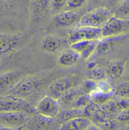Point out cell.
<instances>
[{
	"label": "cell",
	"mask_w": 129,
	"mask_h": 130,
	"mask_svg": "<svg viewBox=\"0 0 129 130\" xmlns=\"http://www.w3.org/2000/svg\"><path fill=\"white\" fill-rule=\"evenodd\" d=\"M113 15L114 13L107 8H97L82 15L78 25L79 27L102 28L108 20Z\"/></svg>",
	"instance_id": "6da1fadb"
},
{
	"label": "cell",
	"mask_w": 129,
	"mask_h": 130,
	"mask_svg": "<svg viewBox=\"0 0 129 130\" xmlns=\"http://www.w3.org/2000/svg\"><path fill=\"white\" fill-rule=\"evenodd\" d=\"M42 84V80L36 76L29 75L23 76L6 94L23 98L29 97L40 89Z\"/></svg>",
	"instance_id": "7a4b0ae2"
},
{
	"label": "cell",
	"mask_w": 129,
	"mask_h": 130,
	"mask_svg": "<svg viewBox=\"0 0 129 130\" xmlns=\"http://www.w3.org/2000/svg\"><path fill=\"white\" fill-rule=\"evenodd\" d=\"M0 111H21L26 113H32L36 111V109L35 110L23 98L8 95L1 97Z\"/></svg>",
	"instance_id": "3957f363"
},
{
	"label": "cell",
	"mask_w": 129,
	"mask_h": 130,
	"mask_svg": "<svg viewBox=\"0 0 129 130\" xmlns=\"http://www.w3.org/2000/svg\"><path fill=\"white\" fill-rule=\"evenodd\" d=\"M129 32V19L112 16L102 27V37L127 35Z\"/></svg>",
	"instance_id": "277c9868"
},
{
	"label": "cell",
	"mask_w": 129,
	"mask_h": 130,
	"mask_svg": "<svg viewBox=\"0 0 129 130\" xmlns=\"http://www.w3.org/2000/svg\"><path fill=\"white\" fill-rule=\"evenodd\" d=\"M101 38L102 28L79 26L69 32L67 40L71 45L82 40H98Z\"/></svg>",
	"instance_id": "5b68a950"
},
{
	"label": "cell",
	"mask_w": 129,
	"mask_h": 130,
	"mask_svg": "<svg viewBox=\"0 0 129 130\" xmlns=\"http://www.w3.org/2000/svg\"><path fill=\"white\" fill-rule=\"evenodd\" d=\"M35 109L39 115L51 119L57 117L61 112L58 99L49 95H45L40 100Z\"/></svg>",
	"instance_id": "8992f818"
},
{
	"label": "cell",
	"mask_w": 129,
	"mask_h": 130,
	"mask_svg": "<svg viewBox=\"0 0 129 130\" xmlns=\"http://www.w3.org/2000/svg\"><path fill=\"white\" fill-rule=\"evenodd\" d=\"M26 113L21 111H0V123L2 129H20L26 123Z\"/></svg>",
	"instance_id": "52a82bcc"
},
{
	"label": "cell",
	"mask_w": 129,
	"mask_h": 130,
	"mask_svg": "<svg viewBox=\"0 0 129 130\" xmlns=\"http://www.w3.org/2000/svg\"><path fill=\"white\" fill-rule=\"evenodd\" d=\"M75 86H76V81L74 77L65 76L52 81L48 87V92L49 95L60 99L65 92Z\"/></svg>",
	"instance_id": "ba28073f"
},
{
	"label": "cell",
	"mask_w": 129,
	"mask_h": 130,
	"mask_svg": "<svg viewBox=\"0 0 129 130\" xmlns=\"http://www.w3.org/2000/svg\"><path fill=\"white\" fill-rule=\"evenodd\" d=\"M21 33H1L0 48L1 57L3 58L14 52L19 45L21 39Z\"/></svg>",
	"instance_id": "9c48e42d"
},
{
	"label": "cell",
	"mask_w": 129,
	"mask_h": 130,
	"mask_svg": "<svg viewBox=\"0 0 129 130\" xmlns=\"http://www.w3.org/2000/svg\"><path fill=\"white\" fill-rule=\"evenodd\" d=\"M23 77V73L18 70L7 71L1 73L0 76V90L1 93L6 94Z\"/></svg>",
	"instance_id": "30bf717a"
},
{
	"label": "cell",
	"mask_w": 129,
	"mask_h": 130,
	"mask_svg": "<svg viewBox=\"0 0 129 130\" xmlns=\"http://www.w3.org/2000/svg\"><path fill=\"white\" fill-rule=\"evenodd\" d=\"M98 40H82L71 44L69 46L76 50L84 60H88L97 49Z\"/></svg>",
	"instance_id": "8fae6325"
},
{
	"label": "cell",
	"mask_w": 129,
	"mask_h": 130,
	"mask_svg": "<svg viewBox=\"0 0 129 130\" xmlns=\"http://www.w3.org/2000/svg\"><path fill=\"white\" fill-rule=\"evenodd\" d=\"M66 45H70L68 40L54 35H48L44 37L42 42L43 50L49 53H54L63 49Z\"/></svg>",
	"instance_id": "7c38bea8"
},
{
	"label": "cell",
	"mask_w": 129,
	"mask_h": 130,
	"mask_svg": "<svg viewBox=\"0 0 129 130\" xmlns=\"http://www.w3.org/2000/svg\"><path fill=\"white\" fill-rule=\"evenodd\" d=\"M80 14L72 10H64L58 14H54V23L59 27H69L73 25L76 21H79Z\"/></svg>",
	"instance_id": "4fadbf2b"
},
{
	"label": "cell",
	"mask_w": 129,
	"mask_h": 130,
	"mask_svg": "<svg viewBox=\"0 0 129 130\" xmlns=\"http://www.w3.org/2000/svg\"><path fill=\"white\" fill-rule=\"evenodd\" d=\"M126 37V35L113 36V37H102L99 39L97 44L96 53L97 55H105L109 54L114 46L117 45V43L123 40Z\"/></svg>",
	"instance_id": "5bb4252c"
},
{
	"label": "cell",
	"mask_w": 129,
	"mask_h": 130,
	"mask_svg": "<svg viewBox=\"0 0 129 130\" xmlns=\"http://www.w3.org/2000/svg\"><path fill=\"white\" fill-rule=\"evenodd\" d=\"M80 58V55L69 46L61 51L58 58V64L64 67H69L76 64Z\"/></svg>",
	"instance_id": "9a60e30c"
},
{
	"label": "cell",
	"mask_w": 129,
	"mask_h": 130,
	"mask_svg": "<svg viewBox=\"0 0 129 130\" xmlns=\"http://www.w3.org/2000/svg\"><path fill=\"white\" fill-rule=\"evenodd\" d=\"M92 124V121L87 117H78L67 120L61 124L60 129L63 130H83L88 129Z\"/></svg>",
	"instance_id": "2e32d148"
},
{
	"label": "cell",
	"mask_w": 129,
	"mask_h": 130,
	"mask_svg": "<svg viewBox=\"0 0 129 130\" xmlns=\"http://www.w3.org/2000/svg\"><path fill=\"white\" fill-rule=\"evenodd\" d=\"M102 110L108 113H119L129 107V98H121L120 100H110L107 103L100 106Z\"/></svg>",
	"instance_id": "e0dca14e"
},
{
	"label": "cell",
	"mask_w": 129,
	"mask_h": 130,
	"mask_svg": "<svg viewBox=\"0 0 129 130\" xmlns=\"http://www.w3.org/2000/svg\"><path fill=\"white\" fill-rule=\"evenodd\" d=\"M107 76L108 73L106 72V70H105L103 67L97 64V63L91 62L88 66V69L86 71L87 79L99 82L107 79Z\"/></svg>",
	"instance_id": "ac0fdd59"
},
{
	"label": "cell",
	"mask_w": 129,
	"mask_h": 130,
	"mask_svg": "<svg viewBox=\"0 0 129 130\" xmlns=\"http://www.w3.org/2000/svg\"><path fill=\"white\" fill-rule=\"evenodd\" d=\"M126 63V60H116L109 62L106 69L108 76L113 79L120 78L125 72Z\"/></svg>",
	"instance_id": "d6986e66"
},
{
	"label": "cell",
	"mask_w": 129,
	"mask_h": 130,
	"mask_svg": "<svg viewBox=\"0 0 129 130\" xmlns=\"http://www.w3.org/2000/svg\"><path fill=\"white\" fill-rule=\"evenodd\" d=\"M83 94H85V92L83 90L82 86H75L69 89L66 92H65L64 95L61 97L60 100L64 104H71L80 95Z\"/></svg>",
	"instance_id": "ffe728a7"
},
{
	"label": "cell",
	"mask_w": 129,
	"mask_h": 130,
	"mask_svg": "<svg viewBox=\"0 0 129 130\" xmlns=\"http://www.w3.org/2000/svg\"><path fill=\"white\" fill-rule=\"evenodd\" d=\"M90 95L91 96L92 101L97 104L98 105L101 106V105L107 103L110 100H112L113 98L116 95V93H115V91L109 92H102V91L97 89L95 92H91Z\"/></svg>",
	"instance_id": "44dd1931"
},
{
	"label": "cell",
	"mask_w": 129,
	"mask_h": 130,
	"mask_svg": "<svg viewBox=\"0 0 129 130\" xmlns=\"http://www.w3.org/2000/svg\"><path fill=\"white\" fill-rule=\"evenodd\" d=\"M58 116H59V118H60L59 119L60 121L61 120L63 123H64L66 121L69 120H71L72 118L78 117H82V116H84V114H83L82 109L70 108L69 110H65L64 112H61V113L60 112V113L58 114Z\"/></svg>",
	"instance_id": "7402d4cb"
},
{
	"label": "cell",
	"mask_w": 129,
	"mask_h": 130,
	"mask_svg": "<svg viewBox=\"0 0 129 130\" xmlns=\"http://www.w3.org/2000/svg\"><path fill=\"white\" fill-rule=\"evenodd\" d=\"M91 102H92V99H91V95L85 93V94L80 95L74 102H72L70 104V106H71V108L83 109Z\"/></svg>",
	"instance_id": "603a6c76"
},
{
	"label": "cell",
	"mask_w": 129,
	"mask_h": 130,
	"mask_svg": "<svg viewBox=\"0 0 129 130\" xmlns=\"http://www.w3.org/2000/svg\"><path fill=\"white\" fill-rule=\"evenodd\" d=\"M69 0H50L49 7L52 14H56L66 10Z\"/></svg>",
	"instance_id": "cb8c5ba5"
},
{
	"label": "cell",
	"mask_w": 129,
	"mask_h": 130,
	"mask_svg": "<svg viewBox=\"0 0 129 130\" xmlns=\"http://www.w3.org/2000/svg\"><path fill=\"white\" fill-rule=\"evenodd\" d=\"M114 15L122 18L129 16V0H123L114 12Z\"/></svg>",
	"instance_id": "d4e9b609"
},
{
	"label": "cell",
	"mask_w": 129,
	"mask_h": 130,
	"mask_svg": "<svg viewBox=\"0 0 129 130\" xmlns=\"http://www.w3.org/2000/svg\"><path fill=\"white\" fill-rule=\"evenodd\" d=\"M80 85L82 86L85 92L87 94H91L97 89V82L90 79H87L86 80L83 81Z\"/></svg>",
	"instance_id": "484cf974"
},
{
	"label": "cell",
	"mask_w": 129,
	"mask_h": 130,
	"mask_svg": "<svg viewBox=\"0 0 129 130\" xmlns=\"http://www.w3.org/2000/svg\"><path fill=\"white\" fill-rule=\"evenodd\" d=\"M100 108V105H98L97 104L92 101L88 106H86L85 108L82 109L83 114H84L85 117H88V118L91 119L97 113V111Z\"/></svg>",
	"instance_id": "4316f807"
},
{
	"label": "cell",
	"mask_w": 129,
	"mask_h": 130,
	"mask_svg": "<svg viewBox=\"0 0 129 130\" xmlns=\"http://www.w3.org/2000/svg\"><path fill=\"white\" fill-rule=\"evenodd\" d=\"M115 93L121 98H129V83L119 85L115 90Z\"/></svg>",
	"instance_id": "83f0119b"
},
{
	"label": "cell",
	"mask_w": 129,
	"mask_h": 130,
	"mask_svg": "<svg viewBox=\"0 0 129 130\" xmlns=\"http://www.w3.org/2000/svg\"><path fill=\"white\" fill-rule=\"evenodd\" d=\"M88 0H69L66 10H72L75 11L82 8Z\"/></svg>",
	"instance_id": "f1b7e54d"
},
{
	"label": "cell",
	"mask_w": 129,
	"mask_h": 130,
	"mask_svg": "<svg viewBox=\"0 0 129 130\" xmlns=\"http://www.w3.org/2000/svg\"><path fill=\"white\" fill-rule=\"evenodd\" d=\"M97 89L105 92H109L113 91V86L107 79L97 82Z\"/></svg>",
	"instance_id": "f546056e"
},
{
	"label": "cell",
	"mask_w": 129,
	"mask_h": 130,
	"mask_svg": "<svg viewBox=\"0 0 129 130\" xmlns=\"http://www.w3.org/2000/svg\"><path fill=\"white\" fill-rule=\"evenodd\" d=\"M117 120L120 122H129V107L125 109L119 113L117 116Z\"/></svg>",
	"instance_id": "4dcf8cb0"
},
{
	"label": "cell",
	"mask_w": 129,
	"mask_h": 130,
	"mask_svg": "<svg viewBox=\"0 0 129 130\" xmlns=\"http://www.w3.org/2000/svg\"><path fill=\"white\" fill-rule=\"evenodd\" d=\"M35 2L38 4V5L40 8H46L48 6H49L50 4V0H35Z\"/></svg>",
	"instance_id": "1f68e13d"
},
{
	"label": "cell",
	"mask_w": 129,
	"mask_h": 130,
	"mask_svg": "<svg viewBox=\"0 0 129 130\" xmlns=\"http://www.w3.org/2000/svg\"><path fill=\"white\" fill-rule=\"evenodd\" d=\"M111 1H112L113 2H122L123 0H111Z\"/></svg>",
	"instance_id": "d6a6232c"
},
{
	"label": "cell",
	"mask_w": 129,
	"mask_h": 130,
	"mask_svg": "<svg viewBox=\"0 0 129 130\" xmlns=\"http://www.w3.org/2000/svg\"><path fill=\"white\" fill-rule=\"evenodd\" d=\"M93 1H95V2H97V1H100V0H93Z\"/></svg>",
	"instance_id": "836d02e7"
}]
</instances>
